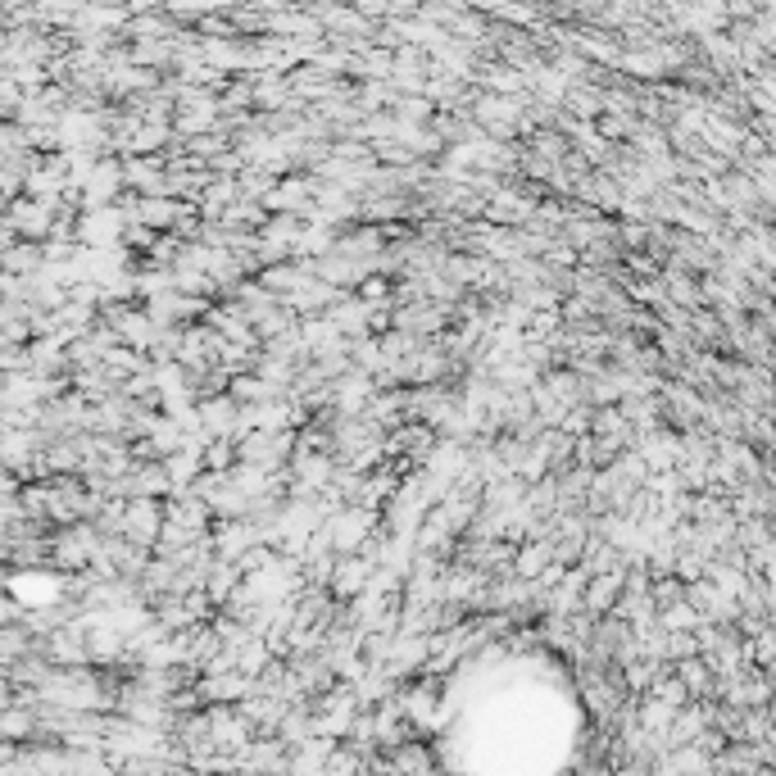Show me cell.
Here are the masks:
<instances>
[{
	"label": "cell",
	"instance_id": "obj_1",
	"mask_svg": "<svg viewBox=\"0 0 776 776\" xmlns=\"http://www.w3.org/2000/svg\"><path fill=\"white\" fill-rule=\"evenodd\" d=\"M545 559H549V545H531V549H522V554H518V572H522V577H531V572H540V568H545Z\"/></svg>",
	"mask_w": 776,
	"mask_h": 776
}]
</instances>
